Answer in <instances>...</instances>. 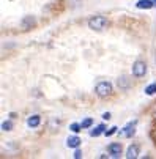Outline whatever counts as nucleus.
Segmentation results:
<instances>
[{
    "label": "nucleus",
    "mask_w": 156,
    "mask_h": 159,
    "mask_svg": "<svg viewBox=\"0 0 156 159\" xmlns=\"http://www.w3.org/2000/svg\"><path fill=\"white\" fill-rule=\"evenodd\" d=\"M80 142H82V140H80L79 137L73 135V137H68V140H66V147H68V148H79Z\"/></svg>",
    "instance_id": "9d476101"
},
{
    "label": "nucleus",
    "mask_w": 156,
    "mask_h": 159,
    "mask_svg": "<svg viewBox=\"0 0 156 159\" xmlns=\"http://www.w3.org/2000/svg\"><path fill=\"white\" fill-rule=\"evenodd\" d=\"M104 129H106V126H104V125H98L95 129H92V131H90V135H92V137H98V135H101L103 132H106Z\"/></svg>",
    "instance_id": "f8f14e48"
},
{
    "label": "nucleus",
    "mask_w": 156,
    "mask_h": 159,
    "mask_svg": "<svg viewBox=\"0 0 156 159\" xmlns=\"http://www.w3.org/2000/svg\"><path fill=\"white\" fill-rule=\"evenodd\" d=\"M153 3H154V7H156V0H153Z\"/></svg>",
    "instance_id": "aec40b11"
},
{
    "label": "nucleus",
    "mask_w": 156,
    "mask_h": 159,
    "mask_svg": "<svg viewBox=\"0 0 156 159\" xmlns=\"http://www.w3.org/2000/svg\"><path fill=\"white\" fill-rule=\"evenodd\" d=\"M36 25V19L33 16H25V17H22L21 20V29L22 30H30Z\"/></svg>",
    "instance_id": "20e7f679"
},
{
    "label": "nucleus",
    "mask_w": 156,
    "mask_h": 159,
    "mask_svg": "<svg viewBox=\"0 0 156 159\" xmlns=\"http://www.w3.org/2000/svg\"><path fill=\"white\" fill-rule=\"evenodd\" d=\"M2 129L3 131H11L13 129V123L11 121H3L2 123Z\"/></svg>",
    "instance_id": "dca6fc26"
},
{
    "label": "nucleus",
    "mask_w": 156,
    "mask_h": 159,
    "mask_svg": "<svg viewBox=\"0 0 156 159\" xmlns=\"http://www.w3.org/2000/svg\"><path fill=\"white\" fill-rule=\"evenodd\" d=\"M80 125H82V129H85V128H90V126L93 125V120H92V118H85Z\"/></svg>",
    "instance_id": "4468645a"
},
{
    "label": "nucleus",
    "mask_w": 156,
    "mask_h": 159,
    "mask_svg": "<svg viewBox=\"0 0 156 159\" xmlns=\"http://www.w3.org/2000/svg\"><path fill=\"white\" fill-rule=\"evenodd\" d=\"M95 93H96L98 98L107 99V98H110V96L114 95V87H112V84H110V82L101 80V82H98L96 87H95Z\"/></svg>",
    "instance_id": "f03ea898"
},
{
    "label": "nucleus",
    "mask_w": 156,
    "mask_h": 159,
    "mask_svg": "<svg viewBox=\"0 0 156 159\" xmlns=\"http://www.w3.org/2000/svg\"><path fill=\"white\" fill-rule=\"evenodd\" d=\"M107 151H109V154L112 156V157H118V156L122 154V143H118V142L110 143V145L107 147Z\"/></svg>",
    "instance_id": "423d86ee"
},
{
    "label": "nucleus",
    "mask_w": 156,
    "mask_h": 159,
    "mask_svg": "<svg viewBox=\"0 0 156 159\" xmlns=\"http://www.w3.org/2000/svg\"><path fill=\"white\" fill-rule=\"evenodd\" d=\"M117 129H118V128H115V126H112V128H110V129H109V131H106V132H104V134H106V135H107V137H110V135H114V134H115V132H117Z\"/></svg>",
    "instance_id": "f3484780"
},
{
    "label": "nucleus",
    "mask_w": 156,
    "mask_h": 159,
    "mask_svg": "<svg viewBox=\"0 0 156 159\" xmlns=\"http://www.w3.org/2000/svg\"><path fill=\"white\" fill-rule=\"evenodd\" d=\"M137 125V120H132L129 121L122 131H120V135H125V137H131L132 134H134V126Z\"/></svg>",
    "instance_id": "39448f33"
},
{
    "label": "nucleus",
    "mask_w": 156,
    "mask_h": 159,
    "mask_svg": "<svg viewBox=\"0 0 156 159\" xmlns=\"http://www.w3.org/2000/svg\"><path fill=\"white\" fill-rule=\"evenodd\" d=\"M117 85H118V88L122 90V92H126V90H129V87H131V79H128L126 76H120L117 79Z\"/></svg>",
    "instance_id": "6e6552de"
},
{
    "label": "nucleus",
    "mask_w": 156,
    "mask_h": 159,
    "mask_svg": "<svg viewBox=\"0 0 156 159\" xmlns=\"http://www.w3.org/2000/svg\"><path fill=\"white\" fill-rule=\"evenodd\" d=\"M87 25L93 32H104L110 25V22H109V19L106 16H93V17L88 19Z\"/></svg>",
    "instance_id": "f257e3e1"
},
{
    "label": "nucleus",
    "mask_w": 156,
    "mask_h": 159,
    "mask_svg": "<svg viewBox=\"0 0 156 159\" xmlns=\"http://www.w3.org/2000/svg\"><path fill=\"white\" fill-rule=\"evenodd\" d=\"M154 93H156V82L151 84V85H148V87L145 88V95L151 96V95H154Z\"/></svg>",
    "instance_id": "ddd939ff"
},
{
    "label": "nucleus",
    "mask_w": 156,
    "mask_h": 159,
    "mask_svg": "<svg viewBox=\"0 0 156 159\" xmlns=\"http://www.w3.org/2000/svg\"><path fill=\"white\" fill-rule=\"evenodd\" d=\"M82 157V151L80 150H76L74 151V159H80Z\"/></svg>",
    "instance_id": "a211bd4d"
},
{
    "label": "nucleus",
    "mask_w": 156,
    "mask_h": 159,
    "mask_svg": "<svg viewBox=\"0 0 156 159\" xmlns=\"http://www.w3.org/2000/svg\"><path fill=\"white\" fill-rule=\"evenodd\" d=\"M136 7L139 10H150V8L154 7V3H153V0H139V2L136 3Z\"/></svg>",
    "instance_id": "1a4fd4ad"
},
{
    "label": "nucleus",
    "mask_w": 156,
    "mask_h": 159,
    "mask_svg": "<svg viewBox=\"0 0 156 159\" xmlns=\"http://www.w3.org/2000/svg\"><path fill=\"white\" fill-rule=\"evenodd\" d=\"M27 125H29L30 128H38V126L41 125V117H39V115H32V117H29Z\"/></svg>",
    "instance_id": "9b49d317"
},
{
    "label": "nucleus",
    "mask_w": 156,
    "mask_h": 159,
    "mask_svg": "<svg viewBox=\"0 0 156 159\" xmlns=\"http://www.w3.org/2000/svg\"><path fill=\"white\" fill-rule=\"evenodd\" d=\"M139 151H140V147H139L137 143L129 145L128 150H126V157H128V159H136V157L139 156Z\"/></svg>",
    "instance_id": "0eeeda50"
},
{
    "label": "nucleus",
    "mask_w": 156,
    "mask_h": 159,
    "mask_svg": "<svg viewBox=\"0 0 156 159\" xmlns=\"http://www.w3.org/2000/svg\"><path fill=\"white\" fill-rule=\"evenodd\" d=\"M82 129V125H79V123H73V125H70V131H73V132H79Z\"/></svg>",
    "instance_id": "2eb2a0df"
},
{
    "label": "nucleus",
    "mask_w": 156,
    "mask_h": 159,
    "mask_svg": "<svg viewBox=\"0 0 156 159\" xmlns=\"http://www.w3.org/2000/svg\"><path fill=\"white\" fill-rule=\"evenodd\" d=\"M103 118H104V120H109V118H110V113H109V112L103 113Z\"/></svg>",
    "instance_id": "6ab92c4d"
},
{
    "label": "nucleus",
    "mask_w": 156,
    "mask_h": 159,
    "mask_svg": "<svg viewBox=\"0 0 156 159\" xmlns=\"http://www.w3.org/2000/svg\"><path fill=\"white\" fill-rule=\"evenodd\" d=\"M131 73L137 79L144 77L147 74V63L144 60H136L134 63H132V66H131Z\"/></svg>",
    "instance_id": "7ed1b4c3"
}]
</instances>
